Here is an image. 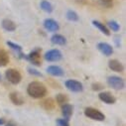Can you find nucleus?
<instances>
[{"label": "nucleus", "mask_w": 126, "mask_h": 126, "mask_svg": "<svg viewBox=\"0 0 126 126\" xmlns=\"http://www.w3.org/2000/svg\"><path fill=\"white\" fill-rule=\"evenodd\" d=\"M73 111H74V108L71 104L66 103V104L62 105V114L65 117V119L69 120L71 118V116L73 115Z\"/></svg>", "instance_id": "nucleus-15"}, {"label": "nucleus", "mask_w": 126, "mask_h": 126, "mask_svg": "<svg viewBox=\"0 0 126 126\" xmlns=\"http://www.w3.org/2000/svg\"><path fill=\"white\" fill-rule=\"evenodd\" d=\"M107 83H108V85L110 87H112L113 89H116V90L123 89L124 86H125L124 80L120 77H117V76L108 77L107 78Z\"/></svg>", "instance_id": "nucleus-5"}, {"label": "nucleus", "mask_w": 126, "mask_h": 126, "mask_svg": "<svg viewBox=\"0 0 126 126\" xmlns=\"http://www.w3.org/2000/svg\"><path fill=\"white\" fill-rule=\"evenodd\" d=\"M40 7L43 11H45L47 13H52L53 12V6L49 1H47V0H42L41 3H40Z\"/></svg>", "instance_id": "nucleus-20"}, {"label": "nucleus", "mask_w": 126, "mask_h": 126, "mask_svg": "<svg viewBox=\"0 0 126 126\" xmlns=\"http://www.w3.org/2000/svg\"><path fill=\"white\" fill-rule=\"evenodd\" d=\"M65 85L69 90H71L73 92H80L83 90L82 83L76 79H68L65 82Z\"/></svg>", "instance_id": "nucleus-6"}, {"label": "nucleus", "mask_w": 126, "mask_h": 126, "mask_svg": "<svg viewBox=\"0 0 126 126\" xmlns=\"http://www.w3.org/2000/svg\"><path fill=\"white\" fill-rule=\"evenodd\" d=\"M40 105H41L45 110L50 111V110L55 109V107H56V101H55L53 98L49 97V98H45L44 100H42V101L40 102Z\"/></svg>", "instance_id": "nucleus-13"}, {"label": "nucleus", "mask_w": 126, "mask_h": 126, "mask_svg": "<svg viewBox=\"0 0 126 126\" xmlns=\"http://www.w3.org/2000/svg\"><path fill=\"white\" fill-rule=\"evenodd\" d=\"M107 24H108V27H109L112 31H114V32H118V31L120 30V25H119L116 21H113V20H112V21H109Z\"/></svg>", "instance_id": "nucleus-24"}, {"label": "nucleus", "mask_w": 126, "mask_h": 126, "mask_svg": "<svg viewBox=\"0 0 126 126\" xmlns=\"http://www.w3.org/2000/svg\"><path fill=\"white\" fill-rule=\"evenodd\" d=\"M98 97H99V99L102 102H104L106 104H113L116 101V98L112 95L109 91H102V92H100L98 94Z\"/></svg>", "instance_id": "nucleus-8"}, {"label": "nucleus", "mask_w": 126, "mask_h": 126, "mask_svg": "<svg viewBox=\"0 0 126 126\" xmlns=\"http://www.w3.org/2000/svg\"><path fill=\"white\" fill-rule=\"evenodd\" d=\"M97 49L99 50V52L101 54H103L106 57H109V56H111L113 54V48L109 44L104 43V42L98 43L97 44Z\"/></svg>", "instance_id": "nucleus-10"}, {"label": "nucleus", "mask_w": 126, "mask_h": 126, "mask_svg": "<svg viewBox=\"0 0 126 126\" xmlns=\"http://www.w3.org/2000/svg\"><path fill=\"white\" fill-rule=\"evenodd\" d=\"M99 1L103 4V5H105V6H111L112 5V3H113V0H99Z\"/></svg>", "instance_id": "nucleus-28"}, {"label": "nucleus", "mask_w": 126, "mask_h": 126, "mask_svg": "<svg viewBox=\"0 0 126 126\" xmlns=\"http://www.w3.org/2000/svg\"><path fill=\"white\" fill-rule=\"evenodd\" d=\"M31 64H33L36 67H40L42 64V57H41V49L37 48L33 50L27 57H25Z\"/></svg>", "instance_id": "nucleus-4"}, {"label": "nucleus", "mask_w": 126, "mask_h": 126, "mask_svg": "<svg viewBox=\"0 0 126 126\" xmlns=\"http://www.w3.org/2000/svg\"><path fill=\"white\" fill-rule=\"evenodd\" d=\"M28 72L30 75H33V76H36V77H42V74L40 72H38L37 70L35 69H32V68H29L28 69Z\"/></svg>", "instance_id": "nucleus-27"}, {"label": "nucleus", "mask_w": 126, "mask_h": 126, "mask_svg": "<svg viewBox=\"0 0 126 126\" xmlns=\"http://www.w3.org/2000/svg\"><path fill=\"white\" fill-rule=\"evenodd\" d=\"M47 73L53 77H63L65 75V72L59 66H50L47 68Z\"/></svg>", "instance_id": "nucleus-11"}, {"label": "nucleus", "mask_w": 126, "mask_h": 126, "mask_svg": "<svg viewBox=\"0 0 126 126\" xmlns=\"http://www.w3.org/2000/svg\"><path fill=\"white\" fill-rule=\"evenodd\" d=\"M51 42L54 44V45H58V46H64L67 44V39L63 36V35H60V34H55L52 36L51 38Z\"/></svg>", "instance_id": "nucleus-17"}, {"label": "nucleus", "mask_w": 126, "mask_h": 126, "mask_svg": "<svg viewBox=\"0 0 126 126\" xmlns=\"http://www.w3.org/2000/svg\"><path fill=\"white\" fill-rule=\"evenodd\" d=\"M43 24H44L45 29L47 31H49V32H58L60 29L58 22L55 21L54 19H46Z\"/></svg>", "instance_id": "nucleus-9"}, {"label": "nucleus", "mask_w": 126, "mask_h": 126, "mask_svg": "<svg viewBox=\"0 0 126 126\" xmlns=\"http://www.w3.org/2000/svg\"><path fill=\"white\" fill-rule=\"evenodd\" d=\"M9 56L8 53L4 50H0V67H5L9 64Z\"/></svg>", "instance_id": "nucleus-19"}, {"label": "nucleus", "mask_w": 126, "mask_h": 126, "mask_svg": "<svg viewBox=\"0 0 126 126\" xmlns=\"http://www.w3.org/2000/svg\"><path fill=\"white\" fill-rule=\"evenodd\" d=\"M66 16H67V19L69 21H72V22H77V21L79 20V17L78 15V13L74 10H68Z\"/></svg>", "instance_id": "nucleus-21"}, {"label": "nucleus", "mask_w": 126, "mask_h": 126, "mask_svg": "<svg viewBox=\"0 0 126 126\" xmlns=\"http://www.w3.org/2000/svg\"><path fill=\"white\" fill-rule=\"evenodd\" d=\"M1 25H2L3 29L6 30V31H8V32H13V31H15L16 28H17L15 22H13L10 19H3Z\"/></svg>", "instance_id": "nucleus-16"}, {"label": "nucleus", "mask_w": 126, "mask_h": 126, "mask_svg": "<svg viewBox=\"0 0 126 126\" xmlns=\"http://www.w3.org/2000/svg\"><path fill=\"white\" fill-rule=\"evenodd\" d=\"M84 115L95 121H103L105 119V115L101 111L93 107H86L84 109Z\"/></svg>", "instance_id": "nucleus-2"}, {"label": "nucleus", "mask_w": 126, "mask_h": 126, "mask_svg": "<svg viewBox=\"0 0 126 126\" xmlns=\"http://www.w3.org/2000/svg\"><path fill=\"white\" fill-rule=\"evenodd\" d=\"M5 126H19L17 123H15L14 121H9L8 123L5 124Z\"/></svg>", "instance_id": "nucleus-29"}, {"label": "nucleus", "mask_w": 126, "mask_h": 126, "mask_svg": "<svg viewBox=\"0 0 126 126\" xmlns=\"http://www.w3.org/2000/svg\"><path fill=\"white\" fill-rule=\"evenodd\" d=\"M56 101L60 105H63V104L68 103L69 97L66 95V94H64V93H59V94H57V96H56Z\"/></svg>", "instance_id": "nucleus-22"}, {"label": "nucleus", "mask_w": 126, "mask_h": 126, "mask_svg": "<svg viewBox=\"0 0 126 126\" xmlns=\"http://www.w3.org/2000/svg\"><path fill=\"white\" fill-rule=\"evenodd\" d=\"M103 84L102 83H100V82H93L92 84H91V88H92V90H96V91H98V90H101V89H103Z\"/></svg>", "instance_id": "nucleus-25"}, {"label": "nucleus", "mask_w": 126, "mask_h": 126, "mask_svg": "<svg viewBox=\"0 0 126 126\" xmlns=\"http://www.w3.org/2000/svg\"><path fill=\"white\" fill-rule=\"evenodd\" d=\"M44 57H45V60L48 61V62H59V61L62 60L63 54L61 53L60 50L53 49V50L48 51V52L45 54Z\"/></svg>", "instance_id": "nucleus-7"}, {"label": "nucleus", "mask_w": 126, "mask_h": 126, "mask_svg": "<svg viewBox=\"0 0 126 126\" xmlns=\"http://www.w3.org/2000/svg\"><path fill=\"white\" fill-rule=\"evenodd\" d=\"M108 67L110 70H112L113 72H117V73H121L124 70L122 63H120L117 60H110L108 62Z\"/></svg>", "instance_id": "nucleus-12"}, {"label": "nucleus", "mask_w": 126, "mask_h": 126, "mask_svg": "<svg viewBox=\"0 0 126 126\" xmlns=\"http://www.w3.org/2000/svg\"><path fill=\"white\" fill-rule=\"evenodd\" d=\"M57 125L58 126H70L69 120L67 119H57Z\"/></svg>", "instance_id": "nucleus-26"}, {"label": "nucleus", "mask_w": 126, "mask_h": 126, "mask_svg": "<svg viewBox=\"0 0 126 126\" xmlns=\"http://www.w3.org/2000/svg\"><path fill=\"white\" fill-rule=\"evenodd\" d=\"M10 100L12 101V103H14L15 105H22L24 103V98L21 94L17 91H14V92H11L10 93Z\"/></svg>", "instance_id": "nucleus-14"}, {"label": "nucleus", "mask_w": 126, "mask_h": 126, "mask_svg": "<svg viewBox=\"0 0 126 126\" xmlns=\"http://www.w3.org/2000/svg\"><path fill=\"white\" fill-rule=\"evenodd\" d=\"M92 24H93L94 27H96L100 31V32L103 33L105 36H110V31H109V29L104 24H102V23H100L99 21H96V20H93Z\"/></svg>", "instance_id": "nucleus-18"}, {"label": "nucleus", "mask_w": 126, "mask_h": 126, "mask_svg": "<svg viewBox=\"0 0 126 126\" xmlns=\"http://www.w3.org/2000/svg\"><path fill=\"white\" fill-rule=\"evenodd\" d=\"M5 78L12 84H18L21 81V79H22V76H21L20 72L15 70V69L7 70L5 72Z\"/></svg>", "instance_id": "nucleus-3"}, {"label": "nucleus", "mask_w": 126, "mask_h": 126, "mask_svg": "<svg viewBox=\"0 0 126 126\" xmlns=\"http://www.w3.org/2000/svg\"><path fill=\"white\" fill-rule=\"evenodd\" d=\"M0 81H1V75H0Z\"/></svg>", "instance_id": "nucleus-31"}, {"label": "nucleus", "mask_w": 126, "mask_h": 126, "mask_svg": "<svg viewBox=\"0 0 126 126\" xmlns=\"http://www.w3.org/2000/svg\"><path fill=\"white\" fill-rule=\"evenodd\" d=\"M6 44H7L11 49H13L14 51H17L18 53H20L21 56H24V55H22V47H21L20 45H17V44H15V43H13V42H9V41H8Z\"/></svg>", "instance_id": "nucleus-23"}, {"label": "nucleus", "mask_w": 126, "mask_h": 126, "mask_svg": "<svg viewBox=\"0 0 126 126\" xmlns=\"http://www.w3.org/2000/svg\"><path fill=\"white\" fill-rule=\"evenodd\" d=\"M27 92L33 98H43L47 94V87L40 81H32L27 87Z\"/></svg>", "instance_id": "nucleus-1"}, {"label": "nucleus", "mask_w": 126, "mask_h": 126, "mask_svg": "<svg viewBox=\"0 0 126 126\" xmlns=\"http://www.w3.org/2000/svg\"><path fill=\"white\" fill-rule=\"evenodd\" d=\"M5 124V119L4 118H0V125Z\"/></svg>", "instance_id": "nucleus-30"}]
</instances>
